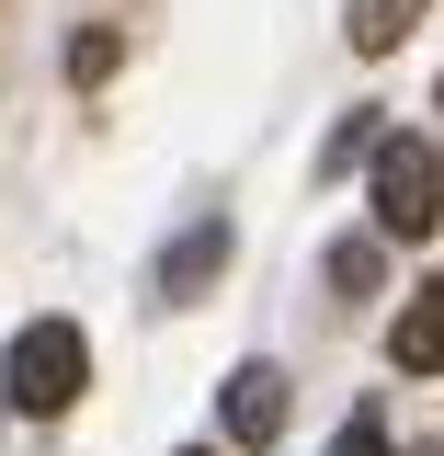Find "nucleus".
I'll return each mask as SVG.
<instances>
[{
    "label": "nucleus",
    "mask_w": 444,
    "mask_h": 456,
    "mask_svg": "<svg viewBox=\"0 0 444 456\" xmlns=\"http://www.w3.org/2000/svg\"><path fill=\"white\" fill-rule=\"evenodd\" d=\"M80 388H92V342H80V320H23L12 354H0V399L35 411V422H57Z\"/></svg>",
    "instance_id": "obj_1"
},
{
    "label": "nucleus",
    "mask_w": 444,
    "mask_h": 456,
    "mask_svg": "<svg viewBox=\"0 0 444 456\" xmlns=\"http://www.w3.org/2000/svg\"><path fill=\"white\" fill-rule=\"evenodd\" d=\"M376 240H433L444 228V149L422 137V126H399V137H376Z\"/></svg>",
    "instance_id": "obj_2"
},
{
    "label": "nucleus",
    "mask_w": 444,
    "mask_h": 456,
    "mask_svg": "<svg viewBox=\"0 0 444 456\" xmlns=\"http://www.w3.org/2000/svg\"><path fill=\"white\" fill-rule=\"evenodd\" d=\"M217 422H228V445H274L285 434V365H239L217 399Z\"/></svg>",
    "instance_id": "obj_3"
},
{
    "label": "nucleus",
    "mask_w": 444,
    "mask_h": 456,
    "mask_svg": "<svg viewBox=\"0 0 444 456\" xmlns=\"http://www.w3.org/2000/svg\"><path fill=\"white\" fill-rule=\"evenodd\" d=\"M388 365L399 377H444V285H410V308L388 331Z\"/></svg>",
    "instance_id": "obj_4"
},
{
    "label": "nucleus",
    "mask_w": 444,
    "mask_h": 456,
    "mask_svg": "<svg viewBox=\"0 0 444 456\" xmlns=\"http://www.w3.org/2000/svg\"><path fill=\"white\" fill-rule=\"evenodd\" d=\"M217 263H228V217H194L182 240H171V263H160V297H206Z\"/></svg>",
    "instance_id": "obj_5"
},
{
    "label": "nucleus",
    "mask_w": 444,
    "mask_h": 456,
    "mask_svg": "<svg viewBox=\"0 0 444 456\" xmlns=\"http://www.w3.org/2000/svg\"><path fill=\"white\" fill-rule=\"evenodd\" d=\"M410 23H422V0H353V12H342V35H353V57H388L399 35H410Z\"/></svg>",
    "instance_id": "obj_6"
},
{
    "label": "nucleus",
    "mask_w": 444,
    "mask_h": 456,
    "mask_svg": "<svg viewBox=\"0 0 444 456\" xmlns=\"http://www.w3.org/2000/svg\"><path fill=\"white\" fill-rule=\"evenodd\" d=\"M331 285H342V297H376V240H342V251H331Z\"/></svg>",
    "instance_id": "obj_7"
},
{
    "label": "nucleus",
    "mask_w": 444,
    "mask_h": 456,
    "mask_svg": "<svg viewBox=\"0 0 444 456\" xmlns=\"http://www.w3.org/2000/svg\"><path fill=\"white\" fill-rule=\"evenodd\" d=\"M331 456H388V422H376V411H353V422L331 434Z\"/></svg>",
    "instance_id": "obj_8"
},
{
    "label": "nucleus",
    "mask_w": 444,
    "mask_h": 456,
    "mask_svg": "<svg viewBox=\"0 0 444 456\" xmlns=\"http://www.w3.org/2000/svg\"><path fill=\"white\" fill-rule=\"evenodd\" d=\"M182 456H217V445H182Z\"/></svg>",
    "instance_id": "obj_9"
}]
</instances>
